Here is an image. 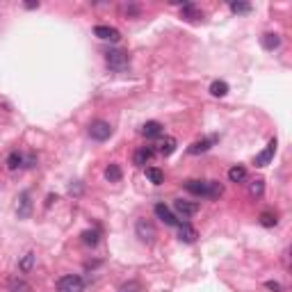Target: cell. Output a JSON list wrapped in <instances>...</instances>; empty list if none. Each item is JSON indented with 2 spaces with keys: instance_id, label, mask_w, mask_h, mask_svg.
<instances>
[{
  "instance_id": "1",
  "label": "cell",
  "mask_w": 292,
  "mask_h": 292,
  "mask_svg": "<svg viewBox=\"0 0 292 292\" xmlns=\"http://www.w3.org/2000/svg\"><path fill=\"white\" fill-rule=\"evenodd\" d=\"M185 189L194 197L206 199H219L224 194V185L217 180H185Z\"/></svg>"
},
{
  "instance_id": "2",
  "label": "cell",
  "mask_w": 292,
  "mask_h": 292,
  "mask_svg": "<svg viewBox=\"0 0 292 292\" xmlns=\"http://www.w3.org/2000/svg\"><path fill=\"white\" fill-rule=\"evenodd\" d=\"M105 62H108V66L112 71H126L130 64V57L126 50H110V53L105 55Z\"/></svg>"
},
{
  "instance_id": "3",
  "label": "cell",
  "mask_w": 292,
  "mask_h": 292,
  "mask_svg": "<svg viewBox=\"0 0 292 292\" xmlns=\"http://www.w3.org/2000/svg\"><path fill=\"white\" fill-rule=\"evenodd\" d=\"M84 290V281L78 274H66L57 281V292H82Z\"/></svg>"
},
{
  "instance_id": "4",
  "label": "cell",
  "mask_w": 292,
  "mask_h": 292,
  "mask_svg": "<svg viewBox=\"0 0 292 292\" xmlns=\"http://www.w3.org/2000/svg\"><path fill=\"white\" fill-rule=\"evenodd\" d=\"M135 233H137V238L142 240L144 244H153L155 240V226L149 222V219H137V224H135Z\"/></svg>"
},
{
  "instance_id": "5",
  "label": "cell",
  "mask_w": 292,
  "mask_h": 292,
  "mask_svg": "<svg viewBox=\"0 0 292 292\" xmlns=\"http://www.w3.org/2000/svg\"><path fill=\"white\" fill-rule=\"evenodd\" d=\"M89 135H91V139H96V142H105V139L112 137V126H110L108 121L99 119L89 126Z\"/></svg>"
},
{
  "instance_id": "6",
  "label": "cell",
  "mask_w": 292,
  "mask_h": 292,
  "mask_svg": "<svg viewBox=\"0 0 292 292\" xmlns=\"http://www.w3.org/2000/svg\"><path fill=\"white\" fill-rule=\"evenodd\" d=\"M153 213H155V217L160 219V222H164L167 226H178V217L171 213V210L164 206V203H155V208H153Z\"/></svg>"
},
{
  "instance_id": "7",
  "label": "cell",
  "mask_w": 292,
  "mask_h": 292,
  "mask_svg": "<svg viewBox=\"0 0 292 292\" xmlns=\"http://www.w3.org/2000/svg\"><path fill=\"white\" fill-rule=\"evenodd\" d=\"M173 210H176L178 215H183V219H187V217H192V215L199 213V203H194V201H183V199H176V201H173Z\"/></svg>"
},
{
  "instance_id": "8",
  "label": "cell",
  "mask_w": 292,
  "mask_h": 292,
  "mask_svg": "<svg viewBox=\"0 0 292 292\" xmlns=\"http://www.w3.org/2000/svg\"><path fill=\"white\" fill-rule=\"evenodd\" d=\"M94 35L103 41H119L121 39V32L117 30V28H112V25H96Z\"/></svg>"
},
{
  "instance_id": "9",
  "label": "cell",
  "mask_w": 292,
  "mask_h": 292,
  "mask_svg": "<svg viewBox=\"0 0 292 292\" xmlns=\"http://www.w3.org/2000/svg\"><path fill=\"white\" fill-rule=\"evenodd\" d=\"M274 153H276V139H272V142L267 144V149L262 151L260 155H256V167H267V164L272 162Z\"/></svg>"
},
{
  "instance_id": "10",
  "label": "cell",
  "mask_w": 292,
  "mask_h": 292,
  "mask_svg": "<svg viewBox=\"0 0 292 292\" xmlns=\"http://www.w3.org/2000/svg\"><path fill=\"white\" fill-rule=\"evenodd\" d=\"M197 238H199L197 228H192L189 224H178V240L180 242L192 244V242H197Z\"/></svg>"
},
{
  "instance_id": "11",
  "label": "cell",
  "mask_w": 292,
  "mask_h": 292,
  "mask_svg": "<svg viewBox=\"0 0 292 292\" xmlns=\"http://www.w3.org/2000/svg\"><path fill=\"white\" fill-rule=\"evenodd\" d=\"M142 135L149 139H155L162 135V124L160 121H146V124L142 126Z\"/></svg>"
},
{
  "instance_id": "12",
  "label": "cell",
  "mask_w": 292,
  "mask_h": 292,
  "mask_svg": "<svg viewBox=\"0 0 292 292\" xmlns=\"http://www.w3.org/2000/svg\"><path fill=\"white\" fill-rule=\"evenodd\" d=\"M151 158H153V149H151V146H142V149H137V151H135L133 162L137 164V167H144V164L149 162Z\"/></svg>"
},
{
  "instance_id": "13",
  "label": "cell",
  "mask_w": 292,
  "mask_h": 292,
  "mask_svg": "<svg viewBox=\"0 0 292 292\" xmlns=\"http://www.w3.org/2000/svg\"><path fill=\"white\" fill-rule=\"evenodd\" d=\"M228 180L231 183H244L247 180V169L242 164H235V167L228 169Z\"/></svg>"
},
{
  "instance_id": "14",
  "label": "cell",
  "mask_w": 292,
  "mask_h": 292,
  "mask_svg": "<svg viewBox=\"0 0 292 292\" xmlns=\"http://www.w3.org/2000/svg\"><path fill=\"white\" fill-rule=\"evenodd\" d=\"M262 48L265 50H274L281 46V37L276 35V32H267V35H262Z\"/></svg>"
},
{
  "instance_id": "15",
  "label": "cell",
  "mask_w": 292,
  "mask_h": 292,
  "mask_svg": "<svg viewBox=\"0 0 292 292\" xmlns=\"http://www.w3.org/2000/svg\"><path fill=\"white\" fill-rule=\"evenodd\" d=\"M176 146H178V142H176V137H164L162 144H160V153L162 155H171L173 151H176Z\"/></svg>"
},
{
  "instance_id": "16",
  "label": "cell",
  "mask_w": 292,
  "mask_h": 292,
  "mask_svg": "<svg viewBox=\"0 0 292 292\" xmlns=\"http://www.w3.org/2000/svg\"><path fill=\"white\" fill-rule=\"evenodd\" d=\"M146 178H149L153 185H162L164 183V173H162V169H158V167H149V169H146Z\"/></svg>"
},
{
  "instance_id": "17",
  "label": "cell",
  "mask_w": 292,
  "mask_h": 292,
  "mask_svg": "<svg viewBox=\"0 0 292 292\" xmlns=\"http://www.w3.org/2000/svg\"><path fill=\"white\" fill-rule=\"evenodd\" d=\"M121 176H124V173H121V167H119V164H110V167L105 169V178H108L110 183H119Z\"/></svg>"
},
{
  "instance_id": "18",
  "label": "cell",
  "mask_w": 292,
  "mask_h": 292,
  "mask_svg": "<svg viewBox=\"0 0 292 292\" xmlns=\"http://www.w3.org/2000/svg\"><path fill=\"white\" fill-rule=\"evenodd\" d=\"M210 94L217 96V99H222V96L228 94V84L224 82V80H215V82L210 84Z\"/></svg>"
},
{
  "instance_id": "19",
  "label": "cell",
  "mask_w": 292,
  "mask_h": 292,
  "mask_svg": "<svg viewBox=\"0 0 292 292\" xmlns=\"http://www.w3.org/2000/svg\"><path fill=\"white\" fill-rule=\"evenodd\" d=\"M23 162H25V160H23V155H21L19 151H12V153L7 155V167H10L12 171H16L19 167H23Z\"/></svg>"
},
{
  "instance_id": "20",
  "label": "cell",
  "mask_w": 292,
  "mask_h": 292,
  "mask_svg": "<svg viewBox=\"0 0 292 292\" xmlns=\"http://www.w3.org/2000/svg\"><path fill=\"white\" fill-rule=\"evenodd\" d=\"M213 142H215V139H201V142H194L192 144V146H189V153H192V155H197V153H203V151H208L210 149V146H213Z\"/></svg>"
},
{
  "instance_id": "21",
  "label": "cell",
  "mask_w": 292,
  "mask_h": 292,
  "mask_svg": "<svg viewBox=\"0 0 292 292\" xmlns=\"http://www.w3.org/2000/svg\"><path fill=\"white\" fill-rule=\"evenodd\" d=\"M183 19H187V21H199V19H203V14L192 5V3H187V5H183Z\"/></svg>"
},
{
  "instance_id": "22",
  "label": "cell",
  "mask_w": 292,
  "mask_h": 292,
  "mask_svg": "<svg viewBox=\"0 0 292 292\" xmlns=\"http://www.w3.org/2000/svg\"><path fill=\"white\" fill-rule=\"evenodd\" d=\"M10 292H30V285L23 281V278H19V276H14L10 281Z\"/></svg>"
},
{
  "instance_id": "23",
  "label": "cell",
  "mask_w": 292,
  "mask_h": 292,
  "mask_svg": "<svg viewBox=\"0 0 292 292\" xmlns=\"http://www.w3.org/2000/svg\"><path fill=\"white\" fill-rule=\"evenodd\" d=\"M82 242L87 244V247H96L99 244V231H82Z\"/></svg>"
},
{
  "instance_id": "24",
  "label": "cell",
  "mask_w": 292,
  "mask_h": 292,
  "mask_svg": "<svg viewBox=\"0 0 292 292\" xmlns=\"http://www.w3.org/2000/svg\"><path fill=\"white\" fill-rule=\"evenodd\" d=\"M30 215V194L23 192L21 194V208H19V217H28Z\"/></svg>"
},
{
  "instance_id": "25",
  "label": "cell",
  "mask_w": 292,
  "mask_h": 292,
  "mask_svg": "<svg viewBox=\"0 0 292 292\" xmlns=\"http://www.w3.org/2000/svg\"><path fill=\"white\" fill-rule=\"evenodd\" d=\"M262 192H265V183H262L260 178L253 180V183L249 185V194H251V197H260Z\"/></svg>"
},
{
  "instance_id": "26",
  "label": "cell",
  "mask_w": 292,
  "mask_h": 292,
  "mask_svg": "<svg viewBox=\"0 0 292 292\" xmlns=\"http://www.w3.org/2000/svg\"><path fill=\"white\" fill-rule=\"evenodd\" d=\"M231 12H235V14H249L251 5L249 3H231Z\"/></svg>"
},
{
  "instance_id": "27",
  "label": "cell",
  "mask_w": 292,
  "mask_h": 292,
  "mask_svg": "<svg viewBox=\"0 0 292 292\" xmlns=\"http://www.w3.org/2000/svg\"><path fill=\"white\" fill-rule=\"evenodd\" d=\"M35 265V253H25V258L21 260V272H30Z\"/></svg>"
},
{
  "instance_id": "28",
  "label": "cell",
  "mask_w": 292,
  "mask_h": 292,
  "mask_svg": "<svg viewBox=\"0 0 292 292\" xmlns=\"http://www.w3.org/2000/svg\"><path fill=\"white\" fill-rule=\"evenodd\" d=\"M276 222H278V219H276V215H272V213H262L260 215V224H262V226H276Z\"/></svg>"
},
{
  "instance_id": "29",
  "label": "cell",
  "mask_w": 292,
  "mask_h": 292,
  "mask_svg": "<svg viewBox=\"0 0 292 292\" xmlns=\"http://www.w3.org/2000/svg\"><path fill=\"white\" fill-rule=\"evenodd\" d=\"M265 287L272 290V292H283V285H281V283H276V281H267V283H265Z\"/></svg>"
},
{
  "instance_id": "30",
  "label": "cell",
  "mask_w": 292,
  "mask_h": 292,
  "mask_svg": "<svg viewBox=\"0 0 292 292\" xmlns=\"http://www.w3.org/2000/svg\"><path fill=\"white\" fill-rule=\"evenodd\" d=\"M139 290V283H130V285H124L119 292H137Z\"/></svg>"
}]
</instances>
